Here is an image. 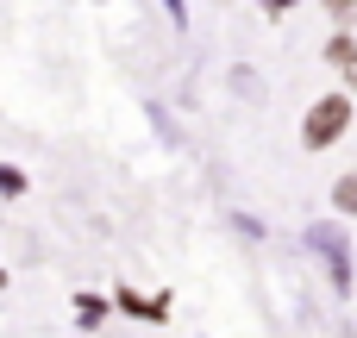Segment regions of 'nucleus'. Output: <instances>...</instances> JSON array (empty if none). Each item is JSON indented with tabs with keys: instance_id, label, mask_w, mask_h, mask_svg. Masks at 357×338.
<instances>
[{
	"instance_id": "1",
	"label": "nucleus",
	"mask_w": 357,
	"mask_h": 338,
	"mask_svg": "<svg viewBox=\"0 0 357 338\" xmlns=\"http://www.w3.org/2000/svg\"><path fill=\"white\" fill-rule=\"evenodd\" d=\"M345 119H351V100H345V94H326V100L307 113V144H314V151L333 144V138L345 132Z\"/></svg>"
},
{
	"instance_id": "2",
	"label": "nucleus",
	"mask_w": 357,
	"mask_h": 338,
	"mask_svg": "<svg viewBox=\"0 0 357 338\" xmlns=\"http://www.w3.org/2000/svg\"><path fill=\"white\" fill-rule=\"evenodd\" d=\"M314 245H320V257L333 263V282L345 289V282H351V263H345V238H339L333 226H320V232H314Z\"/></svg>"
},
{
	"instance_id": "4",
	"label": "nucleus",
	"mask_w": 357,
	"mask_h": 338,
	"mask_svg": "<svg viewBox=\"0 0 357 338\" xmlns=\"http://www.w3.org/2000/svg\"><path fill=\"white\" fill-rule=\"evenodd\" d=\"M270 6H276V13H282V6H289V0H270Z\"/></svg>"
},
{
	"instance_id": "3",
	"label": "nucleus",
	"mask_w": 357,
	"mask_h": 338,
	"mask_svg": "<svg viewBox=\"0 0 357 338\" xmlns=\"http://www.w3.org/2000/svg\"><path fill=\"white\" fill-rule=\"evenodd\" d=\"M339 207H345V213H357V176H345V182H339Z\"/></svg>"
}]
</instances>
